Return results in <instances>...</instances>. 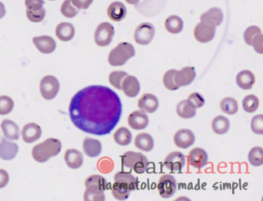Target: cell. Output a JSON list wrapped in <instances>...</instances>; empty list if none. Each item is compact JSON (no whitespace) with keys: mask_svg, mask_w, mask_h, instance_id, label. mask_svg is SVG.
<instances>
[{"mask_svg":"<svg viewBox=\"0 0 263 201\" xmlns=\"http://www.w3.org/2000/svg\"><path fill=\"white\" fill-rule=\"evenodd\" d=\"M263 36L261 33L257 34L256 36H254L251 41V45L253 46L255 51H256L258 54H262L263 53Z\"/></svg>","mask_w":263,"mask_h":201,"instance_id":"bcb514c9","label":"cell"},{"mask_svg":"<svg viewBox=\"0 0 263 201\" xmlns=\"http://www.w3.org/2000/svg\"><path fill=\"white\" fill-rule=\"evenodd\" d=\"M208 161V154L202 148H194L189 153V164L195 168H202L206 165Z\"/></svg>","mask_w":263,"mask_h":201,"instance_id":"5bb4252c","label":"cell"},{"mask_svg":"<svg viewBox=\"0 0 263 201\" xmlns=\"http://www.w3.org/2000/svg\"><path fill=\"white\" fill-rule=\"evenodd\" d=\"M177 181L173 176L164 174L161 176L158 183V190L160 196L163 198L172 196L177 190Z\"/></svg>","mask_w":263,"mask_h":201,"instance_id":"30bf717a","label":"cell"},{"mask_svg":"<svg viewBox=\"0 0 263 201\" xmlns=\"http://www.w3.org/2000/svg\"><path fill=\"white\" fill-rule=\"evenodd\" d=\"M201 21L208 22L215 26L223 23L224 16L223 11L218 8H211L201 16Z\"/></svg>","mask_w":263,"mask_h":201,"instance_id":"4316f807","label":"cell"},{"mask_svg":"<svg viewBox=\"0 0 263 201\" xmlns=\"http://www.w3.org/2000/svg\"><path fill=\"white\" fill-rule=\"evenodd\" d=\"M107 180L102 176L98 174L90 176L85 180L86 191L84 193V200H104V190L107 188Z\"/></svg>","mask_w":263,"mask_h":201,"instance_id":"3957f363","label":"cell"},{"mask_svg":"<svg viewBox=\"0 0 263 201\" xmlns=\"http://www.w3.org/2000/svg\"><path fill=\"white\" fill-rule=\"evenodd\" d=\"M114 181L121 182V183H124V184L127 185L132 191L136 190L137 187H138V178L132 175L130 173L123 172V171L117 173L114 175Z\"/></svg>","mask_w":263,"mask_h":201,"instance_id":"f546056e","label":"cell"},{"mask_svg":"<svg viewBox=\"0 0 263 201\" xmlns=\"http://www.w3.org/2000/svg\"><path fill=\"white\" fill-rule=\"evenodd\" d=\"M195 141V136L192 131L188 129L179 130L174 136V142L178 147L187 149Z\"/></svg>","mask_w":263,"mask_h":201,"instance_id":"4fadbf2b","label":"cell"},{"mask_svg":"<svg viewBox=\"0 0 263 201\" xmlns=\"http://www.w3.org/2000/svg\"><path fill=\"white\" fill-rule=\"evenodd\" d=\"M10 181V176L8 173L4 170V169H0V188H4L8 184Z\"/></svg>","mask_w":263,"mask_h":201,"instance_id":"681fc988","label":"cell"},{"mask_svg":"<svg viewBox=\"0 0 263 201\" xmlns=\"http://www.w3.org/2000/svg\"><path fill=\"white\" fill-rule=\"evenodd\" d=\"M178 115L183 119H190L195 117L196 114V109L191 107L188 104L187 100H182L178 104L176 108Z\"/></svg>","mask_w":263,"mask_h":201,"instance_id":"836d02e7","label":"cell"},{"mask_svg":"<svg viewBox=\"0 0 263 201\" xmlns=\"http://www.w3.org/2000/svg\"><path fill=\"white\" fill-rule=\"evenodd\" d=\"M114 139L117 144L120 146H127L132 140V134L130 130L126 127H120L116 130Z\"/></svg>","mask_w":263,"mask_h":201,"instance_id":"d6a6232c","label":"cell"},{"mask_svg":"<svg viewBox=\"0 0 263 201\" xmlns=\"http://www.w3.org/2000/svg\"><path fill=\"white\" fill-rule=\"evenodd\" d=\"M127 76V73L124 71L117 70V71L112 72L109 76L110 83L116 89H121L122 82Z\"/></svg>","mask_w":263,"mask_h":201,"instance_id":"f35d334b","label":"cell"},{"mask_svg":"<svg viewBox=\"0 0 263 201\" xmlns=\"http://www.w3.org/2000/svg\"><path fill=\"white\" fill-rule=\"evenodd\" d=\"M215 31V26L212 23L202 21L195 26L194 36L198 42L206 43L214 39Z\"/></svg>","mask_w":263,"mask_h":201,"instance_id":"ba28073f","label":"cell"},{"mask_svg":"<svg viewBox=\"0 0 263 201\" xmlns=\"http://www.w3.org/2000/svg\"><path fill=\"white\" fill-rule=\"evenodd\" d=\"M195 76H196V73L194 67H184L179 71H176L174 76V83L179 87L189 86L194 81Z\"/></svg>","mask_w":263,"mask_h":201,"instance_id":"7c38bea8","label":"cell"},{"mask_svg":"<svg viewBox=\"0 0 263 201\" xmlns=\"http://www.w3.org/2000/svg\"><path fill=\"white\" fill-rule=\"evenodd\" d=\"M155 34L154 26L149 23H143L137 27L135 32V42L140 45H148Z\"/></svg>","mask_w":263,"mask_h":201,"instance_id":"9c48e42d","label":"cell"},{"mask_svg":"<svg viewBox=\"0 0 263 201\" xmlns=\"http://www.w3.org/2000/svg\"><path fill=\"white\" fill-rule=\"evenodd\" d=\"M39 90L44 99L51 100L57 96L60 90V83L55 76L48 75L41 80Z\"/></svg>","mask_w":263,"mask_h":201,"instance_id":"8992f818","label":"cell"},{"mask_svg":"<svg viewBox=\"0 0 263 201\" xmlns=\"http://www.w3.org/2000/svg\"><path fill=\"white\" fill-rule=\"evenodd\" d=\"M111 192L115 199H119V200H124L128 198L132 190L124 183L115 181L111 187Z\"/></svg>","mask_w":263,"mask_h":201,"instance_id":"4dcf8cb0","label":"cell"},{"mask_svg":"<svg viewBox=\"0 0 263 201\" xmlns=\"http://www.w3.org/2000/svg\"><path fill=\"white\" fill-rule=\"evenodd\" d=\"M14 107V102L8 96H0V115H7L12 112Z\"/></svg>","mask_w":263,"mask_h":201,"instance_id":"ab89813d","label":"cell"},{"mask_svg":"<svg viewBox=\"0 0 263 201\" xmlns=\"http://www.w3.org/2000/svg\"><path fill=\"white\" fill-rule=\"evenodd\" d=\"M249 164L254 167H260L263 164V149L260 146H255L249 153Z\"/></svg>","mask_w":263,"mask_h":201,"instance_id":"d590c367","label":"cell"},{"mask_svg":"<svg viewBox=\"0 0 263 201\" xmlns=\"http://www.w3.org/2000/svg\"><path fill=\"white\" fill-rule=\"evenodd\" d=\"M135 55V49L133 45L128 42L119 43L110 53L108 62L112 67H120L124 65L127 60Z\"/></svg>","mask_w":263,"mask_h":201,"instance_id":"277c9868","label":"cell"},{"mask_svg":"<svg viewBox=\"0 0 263 201\" xmlns=\"http://www.w3.org/2000/svg\"><path fill=\"white\" fill-rule=\"evenodd\" d=\"M26 17L32 23H40L46 17L45 9L42 8L38 10H26Z\"/></svg>","mask_w":263,"mask_h":201,"instance_id":"b9f144b4","label":"cell"},{"mask_svg":"<svg viewBox=\"0 0 263 201\" xmlns=\"http://www.w3.org/2000/svg\"><path fill=\"white\" fill-rule=\"evenodd\" d=\"M135 144L138 149L149 152L154 148V139L148 133H139L135 138Z\"/></svg>","mask_w":263,"mask_h":201,"instance_id":"83f0119b","label":"cell"},{"mask_svg":"<svg viewBox=\"0 0 263 201\" xmlns=\"http://www.w3.org/2000/svg\"><path fill=\"white\" fill-rule=\"evenodd\" d=\"M36 49L44 54H52L57 48L56 41L49 36H36L33 39Z\"/></svg>","mask_w":263,"mask_h":201,"instance_id":"9a60e30c","label":"cell"},{"mask_svg":"<svg viewBox=\"0 0 263 201\" xmlns=\"http://www.w3.org/2000/svg\"><path fill=\"white\" fill-rule=\"evenodd\" d=\"M176 70H170L166 72L165 74L163 76V83L164 86L169 90H177L179 86L174 83V76L176 74Z\"/></svg>","mask_w":263,"mask_h":201,"instance_id":"60d3db41","label":"cell"},{"mask_svg":"<svg viewBox=\"0 0 263 201\" xmlns=\"http://www.w3.org/2000/svg\"><path fill=\"white\" fill-rule=\"evenodd\" d=\"M148 123L149 119L144 111H135L129 115L128 124L134 130H144L148 127Z\"/></svg>","mask_w":263,"mask_h":201,"instance_id":"e0dca14e","label":"cell"},{"mask_svg":"<svg viewBox=\"0 0 263 201\" xmlns=\"http://www.w3.org/2000/svg\"><path fill=\"white\" fill-rule=\"evenodd\" d=\"M94 0H71L72 4L78 10H87Z\"/></svg>","mask_w":263,"mask_h":201,"instance_id":"c3c4849f","label":"cell"},{"mask_svg":"<svg viewBox=\"0 0 263 201\" xmlns=\"http://www.w3.org/2000/svg\"><path fill=\"white\" fill-rule=\"evenodd\" d=\"M64 159L67 165L71 169H78L83 165V154L76 149H67Z\"/></svg>","mask_w":263,"mask_h":201,"instance_id":"cb8c5ba5","label":"cell"},{"mask_svg":"<svg viewBox=\"0 0 263 201\" xmlns=\"http://www.w3.org/2000/svg\"><path fill=\"white\" fill-rule=\"evenodd\" d=\"M259 99L255 95H248L242 101V107L247 113H254L258 110Z\"/></svg>","mask_w":263,"mask_h":201,"instance_id":"8d00e7d4","label":"cell"},{"mask_svg":"<svg viewBox=\"0 0 263 201\" xmlns=\"http://www.w3.org/2000/svg\"><path fill=\"white\" fill-rule=\"evenodd\" d=\"M6 13L7 11H6L5 6L3 3L0 2V20L5 17Z\"/></svg>","mask_w":263,"mask_h":201,"instance_id":"f907efd6","label":"cell"},{"mask_svg":"<svg viewBox=\"0 0 263 201\" xmlns=\"http://www.w3.org/2000/svg\"><path fill=\"white\" fill-rule=\"evenodd\" d=\"M230 123L229 119L223 116L214 117L211 123V128L216 134L223 135L229 131Z\"/></svg>","mask_w":263,"mask_h":201,"instance_id":"f1b7e54d","label":"cell"},{"mask_svg":"<svg viewBox=\"0 0 263 201\" xmlns=\"http://www.w3.org/2000/svg\"><path fill=\"white\" fill-rule=\"evenodd\" d=\"M19 152L18 145L3 138L0 142V158L4 161H11L17 157Z\"/></svg>","mask_w":263,"mask_h":201,"instance_id":"ac0fdd59","label":"cell"},{"mask_svg":"<svg viewBox=\"0 0 263 201\" xmlns=\"http://www.w3.org/2000/svg\"><path fill=\"white\" fill-rule=\"evenodd\" d=\"M69 114L76 128L89 134L104 136L111 133L120 121L121 100L111 88L87 86L73 96Z\"/></svg>","mask_w":263,"mask_h":201,"instance_id":"6da1fadb","label":"cell"},{"mask_svg":"<svg viewBox=\"0 0 263 201\" xmlns=\"http://www.w3.org/2000/svg\"><path fill=\"white\" fill-rule=\"evenodd\" d=\"M259 33H261V30L258 26H252L247 28L246 30L244 33V39H245V42L248 45H251V41H252V38L256 36L257 34H259Z\"/></svg>","mask_w":263,"mask_h":201,"instance_id":"f6af8a7d","label":"cell"},{"mask_svg":"<svg viewBox=\"0 0 263 201\" xmlns=\"http://www.w3.org/2000/svg\"><path fill=\"white\" fill-rule=\"evenodd\" d=\"M140 89V83L135 76L127 75L122 82L121 89L127 97H136Z\"/></svg>","mask_w":263,"mask_h":201,"instance_id":"2e32d148","label":"cell"},{"mask_svg":"<svg viewBox=\"0 0 263 201\" xmlns=\"http://www.w3.org/2000/svg\"><path fill=\"white\" fill-rule=\"evenodd\" d=\"M50 1H54V0H50Z\"/></svg>","mask_w":263,"mask_h":201,"instance_id":"f5cc1de1","label":"cell"},{"mask_svg":"<svg viewBox=\"0 0 263 201\" xmlns=\"http://www.w3.org/2000/svg\"><path fill=\"white\" fill-rule=\"evenodd\" d=\"M60 12L66 18L72 19L78 14L79 10L72 6L71 0H65L62 4Z\"/></svg>","mask_w":263,"mask_h":201,"instance_id":"74e56055","label":"cell"},{"mask_svg":"<svg viewBox=\"0 0 263 201\" xmlns=\"http://www.w3.org/2000/svg\"><path fill=\"white\" fill-rule=\"evenodd\" d=\"M138 107L144 112L152 114L158 110L159 102L158 98L151 93H145L138 100Z\"/></svg>","mask_w":263,"mask_h":201,"instance_id":"ffe728a7","label":"cell"},{"mask_svg":"<svg viewBox=\"0 0 263 201\" xmlns=\"http://www.w3.org/2000/svg\"><path fill=\"white\" fill-rule=\"evenodd\" d=\"M220 107L223 112L229 115H234L239 111V104L234 98L226 97L220 103Z\"/></svg>","mask_w":263,"mask_h":201,"instance_id":"e575fe53","label":"cell"},{"mask_svg":"<svg viewBox=\"0 0 263 201\" xmlns=\"http://www.w3.org/2000/svg\"><path fill=\"white\" fill-rule=\"evenodd\" d=\"M25 5L29 10H38L43 8V0H25Z\"/></svg>","mask_w":263,"mask_h":201,"instance_id":"7dc6e473","label":"cell"},{"mask_svg":"<svg viewBox=\"0 0 263 201\" xmlns=\"http://www.w3.org/2000/svg\"><path fill=\"white\" fill-rule=\"evenodd\" d=\"M123 167L132 169L137 174H143L148 169V158L142 153L127 151L121 156Z\"/></svg>","mask_w":263,"mask_h":201,"instance_id":"5b68a950","label":"cell"},{"mask_svg":"<svg viewBox=\"0 0 263 201\" xmlns=\"http://www.w3.org/2000/svg\"><path fill=\"white\" fill-rule=\"evenodd\" d=\"M251 128L256 134L261 135L263 133V116L261 114L255 116L251 122Z\"/></svg>","mask_w":263,"mask_h":201,"instance_id":"ee69618b","label":"cell"},{"mask_svg":"<svg viewBox=\"0 0 263 201\" xmlns=\"http://www.w3.org/2000/svg\"><path fill=\"white\" fill-rule=\"evenodd\" d=\"M107 15L113 21L120 22L125 18L127 9L122 3H112L107 9Z\"/></svg>","mask_w":263,"mask_h":201,"instance_id":"603a6c76","label":"cell"},{"mask_svg":"<svg viewBox=\"0 0 263 201\" xmlns=\"http://www.w3.org/2000/svg\"><path fill=\"white\" fill-rule=\"evenodd\" d=\"M127 4H132V5H136L139 2V0H125Z\"/></svg>","mask_w":263,"mask_h":201,"instance_id":"816d5d0a","label":"cell"},{"mask_svg":"<svg viewBox=\"0 0 263 201\" xmlns=\"http://www.w3.org/2000/svg\"><path fill=\"white\" fill-rule=\"evenodd\" d=\"M164 164L171 172H180L185 165V156L182 153L174 151L166 157Z\"/></svg>","mask_w":263,"mask_h":201,"instance_id":"8fae6325","label":"cell"},{"mask_svg":"<svg viewBox=\"0 0 263 201\" xmlns=\"http://www.w3.org/2000/svg\"><path fill=\"white\" fill-rule=\"evenodd\" d=\"M83 152L90 158H97L102 151L101 142L94 138H85L83 143Z\"/></svg>","mask_w":263,"mask_h":201,"instance_id":"44dd1931","label":"cell"},{"mask_svg":"<svg viewBox=\"0 0 263 201\" xmlns=\"http://www.w3.org/2000/svg\"><path fill=\"white\" fill-rule=\"evenodd\" d=\"M75 35L74 26L72 23H61L56 28V36L63 42L71 40Z\"/></svg>","mask_w":263,"mask_h":201,"instance_id":"d4e9b609","label":"cell"},{"mask_svg":"<svg viewBox=\"0 0 263 201\" xmlns=\"http://www.w3.org/2000/svg\"><path fill=\"white\" fill-rule=\"evenodd\" d=\"M186 100H187L188 104L195 109H198L200 107H203L204 104H205V99L198 92L192 93Z\"/></svg>","mask_w":263,"mask_h":201,"instance_id":"7bdbcfd3","label":"cell"},{"mask_svg":"<svg viewBox=\"0 0 263 201\" xmlns=\"http://www.w3.org/2000/svg\"><path fill=\"white\" fill-rule=\"evenodd\" d=\"M1 128L4 136L10 140H19L20 130L18 125L10 120H4L1 123Z\"/></svg>","mask_w":263,"mask_h":201,"instance_id":"7402d4cb","label":"cell"},{"mask_svg":"<svg viewBox=\"0 0 263 201\" xmlns=\"http://www.w3.org/2000/svg\"><path fill=\"white\" fill-rule=\"evenodd\" d=\"M61 148L62 143L58 139L48 138L33 147L32 156L36 162H47L53 157L58 155Z\"/></svg>","mask_w":263,"mask_h":201,"instance_id":"7a4b0ae2","label":"cell"},{"mask_svg":"<svg viewBox=\"0 0 263 201\" xmlns=\"http://www.w3.org/2000/svg\"><path fill=\"white\" fill-rule=\"evenodd\" d=\"M255 77L249 70H242L236 76V83L242 89H251L255 84Z\"/></svg>","mask_w":263,"mask_h":201,"instance_id":"484cf974","label":"cell"},{"mask_svg":"<svg viewBox=\"0 0 263 201\" xmlns=\"http://www.w3.org/2000/svg\"><path fill=\"white\" fill-rule=\"evenodd\" d=\"M42 135V130L38 124L35 123H27L25 125L22 131V136L24 142L32 143L36 141Z\"/></svg>","mask_w":263,"mask_h":201,"instance_id":"d6986e66","label":"cell"},{"mask_svg":"<svg viewBox=\"0 0 263 201\" xmlns=\"http://www.w3.org/2000/svg\"><path fill=\"white\" fill-rule=\"evenodd\" d=\"M114 36V28L111 23H101L95 31V42L99 46H107L112 42Z\"/></svg>","mask_w":263,"mask_h":201,"instance_id":"52a82bcc","label":"cell"},{"mask_svg":"<svg viewBox=\"0 0 263 201\" xmlns=\"http://www.w3.org/2000/svg\"><path fill=\"white\" fill-rule=\"evenodd\" d=\"M183 21L182 19L177 16H171L166 20L165 29L167 32L172 33V34H177L181 33L183 29Z\"/></svg>","mask_w":263,"mask_h":201,"instance_id":"1f68e13d","label":"cell"}]
</instances>
